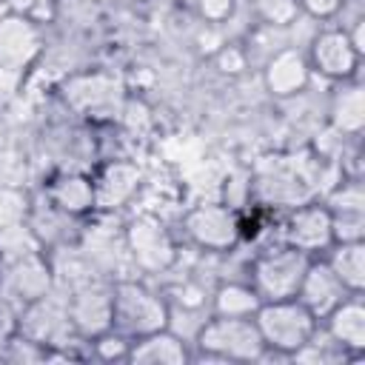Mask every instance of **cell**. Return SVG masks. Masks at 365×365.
Wrapping results in <instances>:
<instances>
[{
    "mask_svg": "<svg viewBox=\"0 0 365 365\" xmlns=\"http://www.w3.org/2000/svg\"><path fill=\"white\" fill-rule=\"evenodd\" d=\"M17 331L31 336L34 342L46 345L48 351L86 342V339H80L74 334V325H71V317H68V294L60 291L57 285L46 297H40V299L29 302L26 308H20Z\"/></svg>",
    "mask_w": 365,
    "mask_h": 365,
    "instance_id": "cell-9",
    "label": "cell"
},
{
    "mask_svg": "<svg viewBox=\"0 0 365 365\" xmlns=\"http://www.w3.org/2000/svg\"><path fill=\"white\" fill-rule=\"evenodd\" d=\"M248 9L265 26H288L302 14L299 0H248Z\"/></svg>",
    "mask_w": 365,
    "mask_h": 365,
    "instance_id": "cell-29",
    "label": "cell"
},
{
    "mask_svg": "<svg viewBox=\"0 0 365 365\" xmlns=\"http://www.w3.org/2000/svg\"><path fill=\"white\" fill-rule=\"evenodd\" d=\"M254 322H257L265 351L279 359H291V354L299 351L319 325V319L297 297L259 302Z\"/></svg>",
    "mask_w": 365,
    "mask_h": 365,
    "instance_id": "cell-3",
    "label": "cell"
},
{
    "mask_svg": "<svg viewBox=\"0 0 365 365\" xmlns=\"http://www.w3.org/2000/svg\"><path fill=\"white\" fill-rule=\"evenodd\" d=\"M26 220L34 228V234L40 237V242H43L46 251L74 242L77 234H80V225H83V220H74V217L63 214L43 194H40V200L31 197V208H29V217Z\"/></svg>",
    "mask_w": 365,
    "mask_h": 365,
    "instance_id": "cell-22",
    "label": "cell"
},
{
    "mask_svg": "<svg viewBox=\"0 0 365 365\" xmlns=\"http://www.w3.org/2000/svg\"><path fill=\"white\" fill-rule=\"evenodd\" d=\"M328 106H325V125L345 137H362L365 128V88L359 77L331 83Z\"/></svg>",
    "mask_w": 365,
    "mask_h": 365,
    "instance_id": "cell-20",
    "label": "cell"
},
{
    "mask_svg": "<svg viewBox=\"0 0 365 365\" xmlns=\"http://www.w3.org/2000/svg\"><path fill=\"white\" fill-rule=\"evenodd\" d=\"M68 317L74 334L86 342L108 331L114 317V282L97 277L68 291Z\"/></svg>",
    "mask_w": 365,
    "mask_h": 365,
    "instance_id": "cell-12",
    "label": "cell"
},
{
    "mask_svg": "<svg viewBox=\"0 0 365 365\" xmlns=\"http://www.w3.org/2000/svg\"><path fill=\"white\" fill-rule=\"evenodd\" d=\"M191 6L202 23L222 29L234 17V11L240 9V0H191Z\"/></svg>",
    "mask_w": 365,
    "mask_h": 365,
    "instance_id": "cell-32",
    "label": "cell"
},
{
    "mask_svg": "<svg viewBox=\"0 0 365 365\" xmlns=\"http://www.w3.org/2000/svg\"><path fill=\"white\" fill-rule=\"evenodd\" d=\"M345 0H299V11L308 14L311 20L322 23V20H334L339 14Z\"/></svg>",
    "mask_w": 365,
    "mask_h": 365,
    "instance_id": "cell-34",
    "label": "cell"
},
{
    "mask_svg": "<svg viewBox=\"0 0 365 365\" xmlns=\"http://www.w3.org/2000/svg\"><path fill=\"white\" fill-rule=\"evenodd\" d=\"M40 251H46V248H43L40 237L34 234V228L29 225V220L14 222V225L0 231V265L17 262V259L40 254Z\"/></svg>",
    "mask_w": 365,
    "mask_h": 365,
    "instance_id": "cell-25",
    "label": "cell"
},
{
    "mask_svg": "<svg viewBox=\"0 0 365 365\" xmlns=\"http://www.w3.org/2000/svg\"><path fill=\"white\" fill-rule=\"evenodd\" d=\"M29 208H31L29 191H23L20 185H11V182H0V231L14 222H23L29 217Z\"/></svg>",
    "mask_w": 365,
    "mask_h": 365,
    "instance_id": "cell-28",
    "label": "cell"
},
{
    "mask_svg": "<svg viewBox=\"0 0 365 365\" xmlns=\"http://www.w3.org/2000/svg\"><path fill=\"white\" fill-rule=\"evenodd\" d=\"M168 325V299L137 277L114 279V317L111 328L128 339L154 334Z\"/></svg>",
    "mask_w": 365,
    "mask_h": 365,
    "instance_id": "cell-4",
    "label": "cell"
},
{
    "mask_svg": "<svg viewBox=\"0 0 365 365\" xmlns=\"http://www.w3.org/2000/svg\"><path fill=\"white\" fill-rule=\"evenodd\" d=\"M43 29L37 20L6 11L0 14V71L20 74L34 66V60L43 54Z\"/></svg>",
    "mask_w": 365,
    "mask_h": 365,
    "instance_id": "cell-14",
    "label": "cell"
},
{
    "mask_svg": "<svg viewBox=\"0 0 365 365\" xmlns=\"http://www.w3.org/2000/svg\"><path fill=\"white\" fill-rule=\"evenodd\" d=\"M262 86L274 100H294L311 88L314 71L305 57V48L282 46L262 66Z\"/></svg>",
    "mask_w": 365,
    "mask_h": 365,
    "instance_id": "cell-15",
    "label": "cell"
},
{
    "mask_svg": "<svg viewBox=\"0 0 365 365\" xmlns=\"http://www.w3.org/2000/svg\"><path fill=\"white\" fill-rule=\"evenodd\" d=\"M9 3V11H17V14H26L37 23H43L46 17V9L51 6V0H6Z\"/></svg>",
    "mask_w": 365,
    "mask_h": 365,
    "instance_id": "cell-36",
    "label": "cell"
},
{
    "mask_svg": "<svg viewBox=\"0 0 365 365\" xmlns=\"http://www.w3.org/2000/svg\"><path fill=\"white\" fill-rule=\"evenodd\" d=\"M351 291L339 282V277L331 271V265L325 262V257H311L305 274H302V282H299V291H297V299L317 317L322 319L331 308H336Z\"/></svg>",
    "mask_w": 365,
    "mask_h": 365,
    "instance_id": "cell-18",
    "label": "cell"
},
{
    "mask_svg": "<svg viewBox=\"0 0 365 365\" xmlns=\"http://www.w3.org/2000/svg\"><path fill=\"white\" fill-rule=\"evenodd\" d=\"M319 325L331 334V339L351 356L365 354V299L362 294H348L336 308H331Z\"/></svg>",
    "mask_w": 365,
    "mask_h": 365,
    "instance_id": "cell-19",
    "label": "cell"
},
{
    "mask_svg": "<svg viewBox=\"0 0 365 365\" xmlns=\"http://www.w3.org/2000/svg\"><path fill=\"white\" fill-rule=\"evenodd\" d=\"M51 288H54V271H51L48 251L0 265V299L14 305L17 311L46 297Z\"/></svg>",
    "mask_w": 365,
    "mask_h": 365,
    "instance_id": "cell-13",
    "label": "cell"
},
{
    "mask_svg": "<svg viewBox=\"0 0 365 365\" xmlns=\"http://www.w3.org/2000/svg\"><path fill=\"white\" fill-rule=\"evenodd\" d=\"M308 262H311L308 254H302V251H297V248H291V245L277 240L274 245L262 248L251 259L245 279L251 282V288L259 294L262 302L288 299V297H297Z\"/></svg>",
    "mask_w": 365,
    "mask_h": 365,
    "instance_id": "cell-6",
    "label": "cell"
},
{
    "mask_svg": "<svg viewBox=\"0 0 365 365\" xmlns=\"http://www.w3.org/2000/svg\"><path fill=\"white\" fill-rule=\"evenodd\" d=\"M259 294L251 288V282L242 279H220L211 288L208 308L214 317H254L259 308Z\"/></svg>",
    "mask_w": 365,
    "mask_h": 365,
    "instance_id": "cell-23",
    "label": "cell"
},
{
    "mask_svg": "<svg viewBox=\"0 0 365 365\" xmlns=\"http://www.w3.org/2000/svg\"><path fill=\"white\" fill-rule=\"evenodd\" d=\"M63 106L91 123L120 120V111L128 100L125 83L114 71H80L60 83Z\"/></svg>",
    "mask_w": 365,
    "mask_h": 365,
    "instance_id": "cell-1",
    "label": "cell"
},
{
    "mask_svg": "<svg viewBox=\"0 0 365 365\" xmlns=\"http://www.w3.org/2000/svg\"><path fill=\"white\" fill-rule=\"evenodd\" d=\"M322 257L351 294L365 291V240H359V242H334Z\"/></svg>",
    "mask_w": 365,
    "mask_h": 365,
    "instance_id": "cell-24",
    "label": "cell"
},
{
    "mask_svg": "<svg viewBox=\"0 0 365 365\" xmlns=\"http://www.w3.org/2000/svg\"><path fill=\"white\" fill-rule=\"evenodd\" d=\"M211 308L208 305H174L168 302V331H174L180 339H185L194 348L197 334L202 331V325L208 322Z\"/></svg>",
    "mask_w": 365,
    "mask_h": 365,
    "instance_id": "cell-26",
    "label": "cell"
},
{
    "mask_svg": "<svg viewBox=\"0 0 365 365\" xmlns=\"http://www.w3.org/2000/svg\"><path fill=\"white\" fill-rule=\"evenodd\" d=\"M214 66H217L222 74H228V77L242 74V71L248 68V54H245L242 43H231V40H225V43L214 51Z\"/></svg>",
    "mask_w": 365,
    "mask_h": 365,
    "instance_id": "cell-33",
    "label": "cell"
},
{
    "mask_svg": "<svg viewBox=\"0 0 365 365\" xmlns=\"http://www.w3.org/2000/svg\"><path fill=\"white\" fill-rule=\"evenodd\" d=\"M94 180V200L100 214H120L143 185V168L134 160H106Z\"/></svg>",
    "mask_w": 365,
    "mask_h": 365,
    "instance_id": "cell-16",
    "label": "cell"
},
{
    "mask_svg": "<svg viewBox=\"0 0 365 365\" xmlns=\"http://www.w3.org/2000/svg\"><path fill=\"white\" fill-rule=\"evenodd\" d=\"M123 237L137 274L163 277L180 262V245L174 234L154 214H137L123 222Z\"/></svg>",
    "mask_w": 365,
    "mask_h": 365,
    "instance_id": "cell-5",
    "label": "cell"
},
{
    "mask_svg": "<svg viewBox=\"0 0 365 365\" xmlns=\"http://www.w3.org/2000/svg\"><path fill=\"white\" fill-rule=\"evenodd\" d=\"M111 217L114 214H100V211H94L91 220L86 217L74 245L100 277L114 282V279L131 277L128 271H134V265H131V257L125 248L123 225H114Z\"/></svg>",
    "mask_w": 365,
    "mask_h": 365,
    "instance_id": "cell-7",
    "label": "cell"
},
{
    "mask_svg": "<svg viewBox=\"0 0 365 365\" xmlns=\"http://www.w3.org/2000/svg\"><path fill=\"white\" fill-rule=\"evenodd\" d=\"M305 57L311 63L314 77H322L328 83H342L351 77H359L362 68V51L351 43L345 29H317L311 43L305 46Z\"/></svg>",
    "mask_w": 365,
    "mask_h": 365,
    "instance_id": "cell-10",
    "label": "cell"
},
{
    "mask_svg": "<svg viewBox=\"0 0 365 365\" xmlns=\"http://www.w3.org/2000/svg\"><path fill=\"white\" fill-rule=\"evenodd\" d=\"M279 242H285L308 257H322L334 245L331 211L325 208V202L311 200V202H302V205L285 211L282 228H279Z\"/></svg>",
    "mask_w": 365,
    "mask_h": 365,
    "instance_id": "cell-11",
    "label": "cell"
},
{
    "mask_svg": "<svg viewBox=\"0 0 365 365\" xmlns=\"http://www.w3.org/2000/svg\"><path fill=\"white\" fill-rule=\"evenodd\" d=\"M17 314L20 311L14 305H9L6 299H0V362L6 356V345H9L11 334L17 331Z\"/></svg>",
    "mask_w": 365,
    "mask_h": 365,
    "instance_id": "cell-35",
    "label": "cell"
},
{
    "mask_svg": "<svg viewBox=\"0 0 365 365\" xmlns=\"http://www.w3.org/2000/svg\"><path fill=\"white\" fill-rule=\"evenodd\" d=\"M265 354L254 317H208L194 339V359L259 362Z\"/></svg>",
    "mask_w": 365,
    "mask_h": 365,
    "instance_id": "cell-2",
    "label": "cell"
},
{
    "mask_svg": "<svg viewBox=\"0 0 365 365\" xmlns=\"http://www.w3.org/2000/svg\"><path fill=\"white\" fill-rule=\"evenodd\" d=\"M46 354H48L46 345H40V342H34L31 336L14 331L11 339H9V345H6L3 362H23V365H26V362H46Z\"/></svg>",
    "mask_w": 365,
    "mask_h": 365,
    "instance_id": "cell-31",
    "label": "cell"
},
{
    "mask_svg": "<svg viewBox=\"0 0 365 365\" xmlns=\"http://www.w3.org/2000/svg\"><path fill=\"white\" fill-rule=\"evenodd\" d=\"M182 234L202 254H228L242 240V217L228 202H200L182 217Z\"/></svg>",
    "mask_w": 365,
    "mask_h": 365,
    "instance_id": "cell-8",
    "label": "cell"
},
{
    "mask_svg": "<svg viewBox=\"0 0 365 365\" xmlns=\"http://www.w3.org/2000/svg\"><path fill=\"white\" fill-rule=\"evenodd\" d=\"M43 197L60 208L63 214L74 220H86L97 211L94 200V180L88 171H71V168H57L51 180L43 185Z\"/></svg>",
    "mask_w": 365,
    "mask_h": 365,
    "instance_id": "cell-17",
    "label": "cell"
},
{
    "mask_svg": "<svg viewBox=\"0 0 365 365\" xmlns=\"http://www.w3.org/2000/svg\"><path fill=\"white\" fill-rule=\"evenodd\" d=\"M348 359L351 356L331 339V334L322 325H317L311 339L299 351L291 354V362H319V365H325V362H348Z\"/></svg>",
    "mask_w": 365,
    "mask_h": 365,
    "instance_id": "cell-27",
    "label": "cell"
},
{
    "mask_svg": "<svg viewBox=\"0 0 365 365\" xmlns=\"http://www.w3.org/2000/svg\"><path fill=\"white\" fill-rule=\"evenodd\" d=\"M191 359H194V348L168 328L137 336L131 339V348H128L131 365H185Z\"/></svg>",
    "mask_w": 365,
    "mask_h": 365,
    "instance_id": "cell-21",
    "label": "cell"
},
{
    "mask_svg": "<svg viewBox=\"0 0 365 365\" xmlns=\"http://www.w3.org/2000/svg\"><path fill=\"white\" fill-rule=\"evenodd\" d=\"M128 348H131V339L123 336L114 328H108L100 336L88 339V354L94 359H103V362H128Z\"/></svg>",
    "mask_w": 365,
    "mask_h": 365,
    "instance_id": "cell-30",
    "label": "cell"
}]
</instances>
